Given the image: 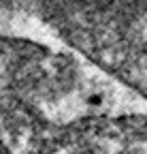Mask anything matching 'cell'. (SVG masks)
Returning <instances> with one entry per match:
<instances>
[{
	"instance_id": "cell-1",
	"label": "cell",
	"mask_w": 147,
	"mask_h": 154,
	"mask_svg": "<svg viewBox=\"0 0 147 154\" xmlns=\"http://www.w3.org/2000/svg\"><path fill=\"white\" fill-rule=\"evenodd\" d=\"M41 17L87 62L147 101V0H45Z\"/></svg>"
}]
</instances>
